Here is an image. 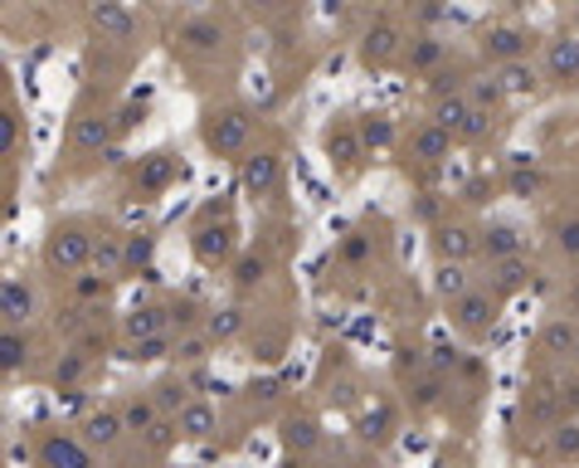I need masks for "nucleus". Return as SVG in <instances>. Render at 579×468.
<instances>
[{"label": "nucleus", "instance_id": "obj_44", "mask_svg": "<svg viewBox=\"0 0 579 468\" xmlns=\"http://www.w3.org/2000/svg\"><path fill=\"white\" fill-rule=\"evenodd\" d=\"M356 435H361L365 444H385V439H389V410H385V405L365 410V415L356 419Z\"/></svg>", "mask_w": 579, "mask_h": 468}, {"label": "nucleus", "instance_id": "obj_38", "mask_svg": "<svg viewBox=\"0 0 579 468\" xmlns=\"http://www.w3.org/2000/svg\"><path fill=\"white\" fill-rule=\"evenodd\" d=\"M496 74H502V84H506V98H526V93H536V88H540V74L526 64V59H522V64L496 68Z\"/></svg>", "mask_w": 579, "mask_h": 468}, {"label": "nucleus", "instance_id": "obj_2", "mask_svg": "<svg viewBox=\"0 0 579 468\" xmlns=\"http://www.w3.org/2000/svg\"><path fill=\"white\" fill-rule=\"evenodd\" d=\"M93 249H98V240H93L83 225H54L50 240H44V264L54 268V274H83V268H93Z\"/></svg>", "mask_w": 579, "mask_h": 468}, {"label": "nucleus", "instance_id": "obj_23", "mask_svg": "<svg viewBox=\"0 0 579 468\" xmlns=\"http://www.w3.org/2000/svg\"><path fill=\"white\" fill-rule=\"evenodd\" d=\"M278 444L292 454V459H302V454H312L317 444H322V425H317L312 415H288L278 425Z\"/></svg>", "mask_w": 579, "mask_h": 468}, {"label": "nucleus", "instance_id": "obj_45", "mask_svg": "<svg viewBox=\"0 0 579 468\" xmlns=\"http://www.w3.org/2000/svg\"><path fill=\"white\" fill-rule=\"evenodd\" d=\"M555 401H560L565 419H579V376H560L555 381Z\"/></svg>", "mask_w": 579, "mask_h": 468}, {"label": "nucleus", "instance_id": "obj_51", "mask_svg": "<svg viewBox=\"0 0 579 468\" xmlns=\"http://www.w3.org/2000/svg\"><path fill=\"white\" fill-rule=\"evenodd\" d=\"M560 249L579 254V220H565V225H560Z\"/></svg>", "mask_w": 579, "mask_h": 468}, {"label": "nucleus", "instance_id": "obj_8", "mask_svg": "<svg viewBox=\"0 0 579 468\" xmlns=\"http://www.w3.org/2000/svg\"><path fill=\"white\" fill-rule=\"evenodd\" d=\"M282 185V161L278 151H248L239 161V191L248 201H274Z\"/></svg>", "mask_w": 579, "mask_h": 468}, {"label": "nucleus", "instance_id": "obj_35", "mask_svg": "<svg viewBox=\"0 0 579 468\" xmlns=\"http://www.w3.org/2000/svg\"><path fill=\"white\" fill-rule=\"evenodd\" d=\"M83 376H88V357H83L78 347H68L64 357L54 361V391H58V395H64V391H74V385H78Z\"/></svg>", "mask_w": 579, "mask_h": 468}, {"label": "nucleus", "instance_id": "obj_7", "mask_svg": "<svg viewBox=\"0 0 579 468\" xmlns=\"http://www.w3.org/2000/svg\"><path fill=\"white\" fill-rule=\"evenodd\" d=\"M405 34H399L395 20H375V25H365L361 30V40H356V59L365 68H389L399 54H405Z\"/></svg>", "mask_w": 579, "mask_h": 468}, {"label": "nucleus", "instance_id": "obj_41", "mask_svg": "<svg viewBox=\"0 0 579 468\" xmlns=\"http://www.w3.org/2000/svg\"><path fill=\"white\" fill-rule=\"evenodd\" d=\"M205 332L215 337V342H229V337L244 332V308H215L205 318Z\"/></svg>", "mask_w": 579, "mask_h": 468}, {"label": "nucleus", "instance_id": "obj_25", "mask_svg": "<svg viewBox=\"0 0 579 468\" xmlns=\"http://www.w3.org/2000/svg\"><path fill=\"white\" fill-rule=\"evenodd\" d=\"M68 292H74V308H103L112 292V278L98 274V268H83V274L68 278Z\"/></svg>", "mask_w": 579, "mask_h": 468}, {"label": "nucleus", "instance_id": "obj_3", "mask_svg": "<svg viewBox=\"0 0 579 468\" xmlns=\"http://www.w3.org/2000/svg\"><path fill=\"white\" fill-rule=\"evenodd\" d=\"M448 318H453V327L463 337H487L496 327V318H502V298H496L487 284H478L468 298H458L453 308H448Z\"/></svg>", "mask_w": 579, "mask_h": 468}, {"label": "nucleus", "instance_id": "obj_10", "mask_svg": "<svg viewBox=\"0 0 579 468\" xmlns=\"http://www.w3.org/2000/svg\"><path fill=\"white\" fill-rule=\"evenodd\" d=\"M78 439L88 444L93 454H108V449H117V444L127 439V419H122V405H93L88 415L78 419Z\"/></svg>", "mask_w": 579, "mask_h": 468}, {"label": "nucleus", "instance_id": "obj_32", "mask_svg": "<svg viewBox=\"0 0 579 468\" xmlns=\"http://www.w3.org/2000/svg\"><path fill=\"white\" fill-rule=\"evenodd\" d=\"M25 366H30V332L6 327V332H0V371L15 376V371H25Z\"/></svg>", "mask_w": 579, "mask_h": 468}, {"label": "nucleus", "instance_id": "obj_19", "mask_svg": "<svg viewBox=\"0 0 579 468\" xmlns=\"http://www.w3.org/2000/svg\"><path fill=\"white\" fill-rule=\"evenodd\" d=\"M575 347H579V318H550V322H540V332H536V351H540V357L570 361Z\"/></svg>", "mask_w": 579, "mask_h": 468}, {"label": "nucleus", "instance_id": "obj_18", "mask_svg": "<svg viewBox=\"0 0 579 468\" xmlns=\"http://www.w3.org/2000/svg\"><path fill=\"white\" fill-rule=\"evenodd\" d=\"M117 142V117L112 113H83L68 132V147L74 151H108Z\"/></svg>", "mask_w": 579, "mask_h": 468}, {"label": "nucleus", "instance_id": "obj_15", "mask_svg": "<svg viewBox=\"0 0 579 468\" xmlns=\"http://www.w3.org/2000/svg\"><path fill=\"white\" fill-rule=\"evenodd\" d=\"M478 244H482V259L487 264H506V259H522L526 234H522V225H512V220H487V225L478 230Z\"/></svg>", "mask_w": 579, "mask_h": 468}, {"label": "nucleus", "instance_id": "obj_6", "mask_svg": "<svg viewBox=\"0 0 579 468\" xmlns=\"http://www.w3.org/2000/svg\"><path fill=\"white\" fill-rule=\"evenodd\" d=\"M34 468H98V454L78 439V429L74 435H68V429H54V435H44L40 449H34Z\"/></svg>", "mask_w": 579, "mask_h": 468}, {"label": "nucleus", "instance_id": "obj_5", "mask_svg": "<svg viewBox=\"0 0 579 468\" xmlns=\"http://www.w3.org/2000/svg\"><path fill=\"white\" fill-rule=\"evenodd\" d=\"M322 151H326V161H331V171H336V176H351V171H356L361 157H365V142H361L356 117H336V123H326Z\"/></svg>", "mask_w": 579, "mask_h": 468}, {"label": "nucleus", "instance_id": "obj_29", "mask_svg": "<svg viewBox=\"0 0 579 468\" xmlns=\"http://www.w3.org/2000/svg\"><path fill=\"white\" fill-rule=\"evenodd\" d=\"M93 268L108 278H127V234H103L93 249Z\"/></svg>", "mask_w": 579, "mask_h": 468}, {"label": "nucleus", "instance_id": "obj_49", "mask_svg": "<svg viewBox=\"0 0 579 468\" xmlns=\"http://www.w3.org/2000/svg\"><path fill=\"white\" fill-rule=\"evenodd\" d=\"M536 191H540V171H512V195H522V201H530Z\"/></svg>", "mask_w": 579, "mask_h": 468}, {"label": "nucleus", "instance_id": "obj_9", "mask_svg": "<svg viewBox=\"0 0 579 468\" xmlns=\"http://www.w3.org/2000/svg\"><path fill=\"white\" fill-rule=\"evenodd\" d=\"M175 176H181V157H175L171 147L147 151V157L137 161V171H132L137 195H141V201H157V195H165L175 185Z\"/></svg>", "mask_w": 579, "mask_h": 468}, {"label": "nucleus", "instance_id": "obj_54", "mask_svg": "<svg viewBox=\"0 0 579 468\" xmlns=\"http://www.w3.org/2000/svg\"><path fill=\"white\" fill-rule=\"evenodd\" d=\"M278 468H307V464H302V459H292V454H288V459H282Z\"/></svg>", "mask_w": 579, "mask_h": 468}, {"label": "nucleus", "instance_id": "obj_52", "mask_svg": "<svg viewBox=\"0 0 579 468\" xmlns=\"http://www.w3.org/2000/svg\"><path fill=\"white\" fill-rule=\"evenodd\" d=\"M365 254H371V244H365V240H361V234H356V240H351V244H346V259H356V264H361V259H365Z\"/></svg>", "mask_w": 579, "mask_h": 468}, {"label": "nucleus", "instance_id": "obj_17", "mask_svg": "<svg viewBox=\"0 0 579 468\" xmlns=\"http://www.w3.org/2000/svg\"><path fill=\"white\" fill-rule=\"evenodd\" d=\"M433 254H439V264H468L472 254H482L478 230L463 225V220H453V225H439V230H433Z\"/></svg>", "mask_w": 579, "mask_h": 468}, {"label": "nucleus", "instance_id": "obj_55", "mask_svg": "<svg viewBox=\"0 0 579 468\" xmlns=\"http://www.w3.org/2000/svg\"><path fill=\"white\" fill-rule=\"evenodd\" d=\"M575 366H579V347H575Z\"/></svg>", "mask_w": 579, "mask_h": 468}, {"label": "nucleus", "instance_id": "obj_1", "mask_svg": "<svg viewBox=\"0 0 579 468\" xmlns=\"http://www.w3.org/2000/svg\"><path fill=\"white\" fill-rule=\"evenodd\" d=\"M200 142H205L210 157L224 161H244L248 142H254V113L244 103H210L200 113Z\"/></svg>", "mask_w": 579, "mask_h": 468}, {"label": "nucleus", "instance_id": "obj_13", "mask_svg": "<svg viewBox=\"0 0 579 468\" xmlns=\"http://www.w3.org/2000/svg\"><path fill=\"white\" fill-rule=\"evenodd\" d=\"M526 50H530V30H522V25H492L482 34V59H487L492 68L522 64Z\"/></svg>", "mask_w": 579, "mask_h": 468}, {"label": "nucleus", "instance_id": "obj_31", "mask_svg": "<svg viewBox=\"0 0 579 468\" xmlns=\"http://www.w3.org/2000/svg\"><path fill=\"white\" fill-rule=\"evenodd\" d=\"M151 401H157L161 419H175L185 405L195 401V395H191V385H185L181 376H165V381H157V385H151Z\"/></svg>", "mask_w": 579, "mask_h": 468}, {"label": "nucleus", "instance_id": "obj_27", "mask_svg": "<svg viewBox=\"0 0 579 468\" xmlns=\"http://www.w3.org/2000/svg\"><path fill=\"white\" fill-rule=\"evenodd\" d=\"M468 103L478 113H496L506 103V84H502V74L496 68H487V74H472L468 78Z\"/></svg>", "mask_w": 579, "mask_h": 468}, {"label": "nucleus", "instance_id": "obj_22", "mask_svg": "<svg viewBox=\"0 0 579 468\" xmlns=\"http://www.w3.org/2000/svg\"><path fill=\"white\" fill-rule=\"evenodd\" d=\"M453 142L458 137L443 132L439 123H419L414 127V137H409V151H414V161H423V167H439L443 157H453Z\"/></svg>", "mask_w": 579, "mask_h": 468}, {"label": "nucleus", "instance_id": "obj_28", "mask_svg": "<svg viewBox=\"0 0 579 468\" xmlns=\"http://www.w3.org/2000/svg\"><path fill=\"white\" fill-rule=\"evenodd\" d=\"M472 113H478V108L468 103V93H453V98H439V103H433V117H429V123H439L443 132L463 137V127L472 123Z\"/></svg>", "mask_w": 579, "mask_h": 468}, {"label": "nucleus", "instance_id": "obj_39", "mask_svg": "<svg viewBox=\"0 0 579 468\" xmlns=\"http://www.w3.org/2000/svg\"><path fill=\"white\" fill-rule=\"evenodd\" d=\"M151 259H157V234H141L132 230L127 234V274H151Z\"/></svg>", "mask_w": 579, "mask_h": 468}, {"label": "nucleus", "instance_id": "obj_34", "mask_svg": "<svg viewBox=\"0 0 579 468\" xmlns=\"http://www.w3.org/2000/svg\"><path fill=\"white\" fill-rule=\"evenodd\" d=\"M122 419H127V435H151V429L161 425V410H157V401H151V391L132 395V401L122 405Z\"/></svg>", "mask_w": 579, "mask_h": 468}, {"label": "nucleus", "instance_id": "obj_20", "mask_svg": "<svg viewBox=\"0 0 579 468\" xmlns=\"http://www.w3.org/2000/svg\"><path fill=\"white\" fill-rule=\"evenodd\" d=\"M122 332H127V347H132V342H147V337L171 332V308H161V302H137V308H127Z\"/></svg>", "mask_w": 579, "mask_h": 468}, {"label": "nucleus", "instance_id": "obj_30", "mask_svg": "<svg viewBox=\"0 0 579 468\" xmlns=\"http://www.w3.org/2000/svg\"><path fill=\"white\" fill-rule=\"evenodd\" d=\"M443 54H448V44L439 40V34H414V40L405 44V59H409L414 74H429V68H439Z\"/></svg>", "mask_w": 579, "mask_h": 468}, {"label": "nucleus", "instance_id": "obj_37", "mask_svg": "<svg viewBox=\"0 0 579 468\" xmlns=\"http://www.w3.org/2000/svg\"><path fill=\"white\" fill-rule=\"evenodd\" d=\"M550 454H555L560 464H579V419H555Z\"/></svg>", "mask_w": 579, "mask_h": 468}, {"label": "nucleus", "instance_id": "obj_48", "mask_svg": "<svg viewBox=\"0 0 579 468\" xmlns=\"http://www.w3.org/2000/svg\"><path fill=\"white\" fill-rule=\"evenodd\" d=\"M458 361H463V351L448 347V342L429 351V371H433V376H443V381H448V371H458Z\"/></svg>", "mask_w": 579, "mask_h": 468}, {"label": "nucleus", "instance_id": "obj_50", "mask_svg": "<svg viewBox=\"0 0 579 468\" xmlns=\"http://www.w3.org/2000/svg\"><path fill=\"white\" fill-rule=\"evenodd\" d=\"M487 132H492V113H472V123L463 127V137H458V142H482Z\"/></svg>", "mask_w": 579, "mask_h": 468}, {"label": "nucleus", "instance_id": "obj_16", "mask_svg": "<svg viewBox=\"0 0 579 468\" xmlns=\"http://www.w3.org/2000/svg\"><path fill=\"white\" fill-rule=\"evenodd\" d=\"M88 20H93V30H98L103 40H117V44L137 40V15L122 6V0H93Z\"/></svg>", "mask_w": 579, "mask_h": 468}, {"label": "nucleus", "instance_id": "obj_26", "mask_svg": "<svg viewBox=\"0 0 579 468\" xmlns=\"http://www.w3.org/2000/svg\"><path fill=\"white\" fill-rule=\"evenodd\" d=\"M472 288H478V278L468 274V264H439L433 268V292H439L448 308H453L458 298H468Z\"/></svg>", "mask_w": 579, "mask_h": 468}, {"label": "nucleus", "instance_id": "obj_46", "mask_svg": "<svg viewBox=\"0 0 579 468\" xmlns=\"http://www.w3.org/2000/svg\"><path fill=\"white\" fill-rule=\"evenodd\" d=\"M15 147H20V113L6 108L0 113V157H15Z\"/></svg>", "mask_w": 579, "mask_h": 468}, {"label": "nucleus", "instance_id": "obj_4", "mask_svg": "<svg viewBox=\"0 0 579 468\" xmlns=\"http://www.w3.org/2000/svg\"><path fill=\"white\" fill-rule=\"evenodd\" d=\"M191 254H195V259L205 264V268L229 264V259H234V225H229L224 215H215V210H210V215L191 230Z\"/></svg>", "mask_w": 579, "mask_h": 468}, {"label": "nucleus", "instance_id": "obj_40", "mask_svg": "<svg viewBox=\"0 0 579 468\" xmlns=\"http://www.w3.org/2000/svg\"><path fill=\"white\" fill-rule=\"evenodd\" d=\"M264 278H268L264 254H239V259H234V288H239V292H254Z\"/></svg>", "mask_w": 579, "mask_h": 468}, {"label": "nucleus", "instance_id": "obj_47", "mask_svg": "<svg viewBox=\"0 0 579 468\" xmlns=\"http://www.w3.org/2000/svg\"><path fill=\"white\" fill-rule=\"evenodd\" d=\"M112 117H117V137H127L132 127H141V123H147V93H141V98H132L122 113H112Z\"/></svg>", "mask_w": 579, "mask_h": 468}, {"label": "nucleus", "instance_id": "obj_42", "mask_svg": "<svg viewBox=\"0 0 579 468\" xmlns=\"http://www.w3.org/2000/svg\"><path fill=\"white\" fill-rule=\"evenodd\" d=\"M165 357H175V332H161V337H147V342L127 347V361H165Z\"/></svg>", "mask_w": 579, "mask_h": 468}, {"label": "nucleus", "instance_id": "obj_12", "mask_svg": "<svg viewBox=\"0 0 579 468\" xmlns=\"http://www.w3.org/2000/svg\"><path fill=\"white\" fill-rule=\"evenodd\" d=\"M546 78L560 88H579V30L546 40Z\"/></svg>", "mask_w": 579, "mask_h": 468}, {"label": "nucleus", "instance_id": "obj_43", "mask_svg": "<svg viewBox=\"0 0 579 468\" xmlns=\"http://www.w3.org/2000/svg\"><path fill=\"white\" fill-rule=\"evenodd\" d=\"M409 401L419 405V410H433V405L443 401V376H433V371L414 376V381H409Z\"/></svg>", "mask_w": 579, "mask_h": 468}, {"label": "nucleus", "instance_id": "obj_53", "mask_svg": "<svg viewBox=\"0 0 579 468\" xmlns=\"http://www.w3.org/2000/svg\"><path fill=\"white\" fill-rule=\"evenodd\" d=\"M570 308H575V318H579V278L570 284Z\"/></svg>", "mask_w": 579, "mask_h": 468}, {"label": "nucleus", "instance_id": "obj_33", "mask_svg": "<svg viewBox=\"0 0 579 468\" xmlns=\"http://www.w3.org/2000/svg\"><path fill=\"white\" fill-rule=\"evenodd\" d=\"M356 127H361L365 151H389L395 147V117L389 113H365V117H356Z\"/></svg>", "mask_w": 579, "mask_h": 468}, {"label": "nucleus", "instance_id": "obj_21", "mask_svg": "<svg viewBox=\"0 0 579 468\" xmlns=\"http://www.w3.org/2000/svg\"><path fill=\"white\" fill-rule=\"evenodd\" d=\"M215 429H219V410L210 401H191L181 415H175V439H185V444L215 439Z\"/></svg>", "mask_w": 579, "mask_h": 468}, {"label": "nucleus", "instance_id": "obj_11", "mask_svg": "<svg viewBox=\"0 0 579 468\" xmlns=\"http://www.w3.org/2000/svg\"><path fill=\"white\" fill-rule=\"evenodd\" d=\"M175 40H181V50L185 54H200V59H215L219 50H224V20H215V15H185L181 20V30H175Z\"/></svg>", "mask_w": 579, "mask_h": 468}, {"label": "nucleus", "instance_id": "obj_14", "mask_svg": "<svg viewBox=\"0 0 579 468\" xmlns=\"http://www.w3.org/2000/svg\"><path fill=\"white\" fill-rule=\"evenodd\" d=\"M34 312H40V292H34V284L20 274H10L6 284H0V318H6V327H20V332H25Z\"/></svg>", "mask_w": 579, "mask_h": 468}, {"label": "nucleus", "instance_id": "obj_36", "mask_svg": "<svg viewBox=\"0 0 579 468\" xmlns=\"http://www.w3.org/2000/svg\"><path fill=\"white\" fill-rule=\"evenodd\" d=\"M215 347L219 342L210 332H185V337H175V361H181V366H205Z\"/></svg>", "mask_w": 579, "mask_h": 468}, {"label": "nucleus", "instance_id": "obj_24", "mask_svg": "<svg viewBox=\"0 0 579 468\" xmlns=\"http://www.w3.org/2000/svg\"><path fill=\"white\" fill-rule=\"evenodd\" d=\"M530 274H536V268H530L526 259H506V264H487V288L496 292V298H516V292L522 288H530Z\"/></svg>", "mask_w": 579, "mask_h": 468}]
</instances>
